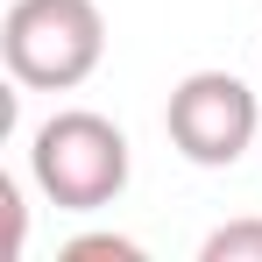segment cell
<instances>
[{
	"instance_id": "1",
	"label": "cell",
	"mask_w": 262,
	"mask_h": 262,
	"mask_svg": "<svg viewBox=\"0 0 262 262\" xmlns=\"http://www.w3.org/2000/svg\"><path fill=\"white\" fill-rule=\"evenodd\" d=\"M128 135L114 128L106 114L92 106H71V114H50L36 142H29V177L57 213H99L128 191Z\"/></svg>"
},
{
	"instance_id": "2",
	"label": "cell",
	"mask_w": 262,
	"mask_h": 262,
	"mask_svg": "<svg viewBox=\"0 0 262 262\" xmlns=\"http://www.w3.org/2000/svg\"><path fill=\"white\" fill-rule=\"evenodd\" d=\"M0 57L14 85L71 92L106 57V14L99 0H14L0 14Z\"/></svg>"
},
{
	"instance_id": "3",
	"label": "cell",
	"mask_w": 262,
	"mask_h": 262,
	"mask_svg": "<svg viewBox=\"0 0 262 262\" xmlns=\"http://www.w3.org/2000/svg\"><path fill=\"white\" fill-rule=\"evenodd\" d=\"M163 128H170V149L184 163L227 170V163L248 156V142L262 128V106H255V92L241 85L234 71H191L170 92V106H163Z\"/></svg>"
},
{
	"instance_id": "4",
	"label": "cell",
	"mask_w": 262,
	"mask_h": 262,
	"mask_svg": "<svg viewBox=\"0 0 262 262\" xmlns=\"http://www.w3.org/2000/svg\"><path fill=\"white\" fill-rule=\"evenodd\" d=\"M199 262H262V220H227L206 234Z\"/></svg>"
},
{
	"instance_id": "5",
	"label": "cell",
	"mask_w": 262,
	"mask_h": 262,
	"mask_svg": "<svg viewBox=\"0 0 262 262\" xmlns=\"http://www.w3.org/2000/svg\"><path fill=\"white\" fill-rule=\"evenodd\" d=\"M64 262H142V241H128V234H78L64 248Z\"/></svg>"
},
{
	"instance_id": "6",
	"label": "cell",
	"mask_w": 262,
	"mask_h": 262,
	"mask_svg": "<svg viewBox=\"0 0 262 262\" xmlns=\"http://www.w3.org/2000/svg\"><path fill=\"white\" fill-rule=\"evenodd\" d=\"M0 206H7V255H21V241H29V206H21V184H14V177H0Z\"/></svg>"
}]
</instances>
